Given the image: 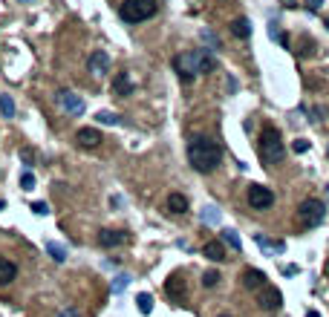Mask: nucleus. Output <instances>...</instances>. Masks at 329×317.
Returning a JSON list of instances; mask_svg holds the SVG:
<instances>
[{
	"label": "nucleus",
	"mask_w": 329,
	"mask_h": 317,
	"mask_svg": "<svg viewBox=\"0 0 329 317\" xmlns=\"http://www.w3.org/2000/svg\"><path fill=\"white\" fill-rule=\"evenodd\" d=\"M173 69H176V75H179V81H182V84H191L199 72H211V69H217V58H214V55H208L205 49L182 52V55H176V58H173Z\"/></svg>",
	"instance_id": "obj_2"
},
{
	"label": "nucleus",
	"mask_w": 329,
	"mask_h": 317,
	"mask_svg": "<svg viewBox=\"0 0 329 317\" xmlns=\"http://www.w3.org/2000/svg\"><path fill=\"white\" fill-rule=\"evenodd\" d=\"M257 153L266 164H280L283 156H286V144H283V136L280 130L271 124H266L260 130V144H257Z\"/></svg>",
	"instance_id": "obj_3"
},
{
	"label": "nucleus",
	"mask_w": 329,
	"mask_h": 317,
	"mask_svg": "<svg viewBox=\"0 0 329 317\" xmlns=\"http://www.w3.org/2000/svg\"><path fill=\"white\" fill-rule=\"evenodd\" d=\"M32 211L38 217H46V214H49V205H46V202H32Z\"/></svg>",
	"instance_id": "obj_28"
},
{
	"label": "nucleus",
	"mask_w": 329,
	"mask_h": 317,
	"mask_svg": "<svg viewBox=\"0 0 329 317\" xmlns=\"http://www.w3.org/2000/svg\"><path fill=\"white\" fill-rule=\"evenodd\" d=\"M75 141L81 144V147H99L101 144V133L96 127H81L78 133H75Z\"/></svg>",
	"instance_id": "obj_11"
},
{
	"label": "nucleus",
	"mask_w": 329,
	"mask_h": 317,
	"mask_svg": "<svg viewBox=\"0 0 329 317\" xmlns=\"http://www.w3.org/2000/svg\"><path fill=\"white\" fill-rule=\"evenodd\" d=\"M292 150H295V153H306V150H309V141H306V139H295Z\"/></svg>",
	"instance_id": "obj_29"
},
{
	"label": "nucleus",
	"mask_w": 329,
	"mask_h": 317,
	"mask_svg": "<svg viewBox=\"0 0 329 317\" xmlns=\"http://www.w3.org/2000/svg\"><path fill=\"white\" fill-rule=\"evenodd\" d=\"M220 158H223V150H220V144H217L214 139H208V136H194V139L188 141V161H191V167H194L197 173H211V170H217Z\"/></svg>",
	"instance_id": "obj_1"
},
{
	"label": "nucleus",
	"mask_w": 329,
	"mask_h": 317,
	"mask_svg": "<svg viewBox=\"0 0 329 317\" xmlns=\"http://www.w3.org/2000/svg\"><path fill=\"white\" fill-rule=\"evenodd\" d=\"M167 211L170 214H188V196L185 193H170L167 196Z\"/></svg>",
	"instance_id": "obj_17"
},
{
	"label": "nucleus",
	"mask_w": 329,
	"mask_h": 317,
	"mask_svg": "<svg viewBox=\"0 0 329 317\" xmlns=\"http://www.w3.org/2000/svg\"><path fill=\"white\" fill-rule=\"evenodd\" d=\"M136 303H139V312H142V315H150V312H153V297H150V294H139Z\"/></svg>",
	"instance_id": "obj_21"
},
{
	"label": "nucleus",
	"mask_w": 329,
	"mask_h": 317,
	"mask_svg": "<svg viewBox=\"0 0 329 317\" xmlns=\"http://www.w3.org/2000/svg\"><path fill=\"white\" fill-rule=\"evenodd\" d=\"M202 254H205L211 262H223V259H226V245H223L220 239H211V242L202 245Z\"/></svg>",
	"instance_id": "obj_13"
},
{
	"label": "nucleus",
	"mask_w": 329,
	"mask_h": 317,
	"mask_svg": "<svg viewBox=\"0 0 329 317\" xmlns=\"http://www.w3.org/2000/svg\"><path fill=\"white\" fill-rule=\"evenodd\" d=\"M127 285H130V274H119V277L113 280V285H110V288H113V294H122Z\"/></svg>",
	"instance_id": "obj_23"
},
{
	"label": "nucleus",
	"mask_w": 329,
	"mask_h": 317,
	"mask_svg": "<svg viewBox=\"0 0 329 317\" xmlns=\"http://www.w3.org/2000/svg\"><path fill=\"white\" fill-rule=\"evenodd\" d=\"M3 208H6V202H3V199H0V211H3Z\"/></svg>",
	"instance_id": "obj_33"
},
{
	"label": "nucleus",
	"mask_w": 329,
	"mask_h": 317,
	"mask_svg": "<svg viewBox=\"0 0 329 317\" xmlns=\"http://www.w3.org/2000/svg\"><path fill=\"white\" fill-rule=\"evenodd\" d=\"M21 188H23V190H32L35 188V173H32V170H23V176H21Z\"/></svg>",
	"instance_id": "obj_26"
},
{
	"label": "nucleus",
	"mask_w": 329,
	"mask_h": 317,
	"mask_svg": "<svg viewBox=\"0 0 329 317\" xmlns=\"http://www.w3.org/2000/svg\"><path fill=\"white\" fill-rule=\"evenodd\" d=\"M223 242H226V245H231L234 251H240V237H237L231 228H226V231H223Z\"/></svg>",
	"instance_id": "obj_24"
},
{
	"label": "nucleus",
	"mask_w": 329,
	"mask_h": 317,
	"mask_svg": "<svg viewBox=\"0 0 329 317\" xmlns=\"http://www.w3.org/2000/svg\"><path fill=\"white\" fill-rule=\"evenodd\" d=\"M327 29H329V20H327Z\"/></svg>",
	"instance_id": "obj_38"
},
{
	"label": "nucleus",
	"mask_w": 329,
	"mask_h": 317,
	"mask_svg": "<svg viewBox=\"0 0 329 317\" xmlns=\"http://www.w3.org/2000/svg\"><path fill=\"white\" fill-rule=\"evenodd\" d=\"M130 242V234L127 231H113V228H104L99 234V245L101 248H116V245H124Z\"/></svg>",
	"instance_id": "obj_9"
},
{
	"label": "nucleus",
	"mask_w": 329,
	"mask_h": 317,
	"mask_svg": "<svg viewBox=\"0 0 329 317\" xmlns=\"http://www.w3.org/2000/svg\"><path fill=\"white\" fill-rule=\"evenodd\" d=\"M23 3H32V0H23Z\"/></svg>",
	"instance_id": "obj_37"
},
{
	"label": "nucleus",
	"mask_w": 329,
	"mask_h": 317,
	"mask_svg": "<svg viewBox=\"0 0 329 317\" xmlns=\"http://www.w3.org/2000/svg\"><path fill=\"white\" fill-rule=\"evenodd\" d=\"M156 9H159L156 0H124L119 15L124 23H142V20H150L156 15Z\"/></svg>",
	"instance_id": "obj_4"
},
{
	"label": "nucleus",
	"mask_w": 329,
	"mask_h": 317,
	"mask_svg": "<svg viewBox=\"0 0 329 317\" xmlns=\"http://www.w3.org/2000/svg\"><path fill=\"white\" fill-rule=\"evenodd\" d=\"M46 254H49L55 262H64L66 259V248L64 245H58V242H46Z\"/></svg>",
	"instance_id": "obj_19"
},
{
	"label": "nucleus",
	"mask_w": 329,
	"mask_h": 317,
	"mask_svg": "<svg viewBox=\"0 0 329 317\" xmlns=\"http://www.w3.org/2000/svg\"><path fill=\"white\" fill-rule=\"evenodd\" d=\"M306 317H321V312H315V309H312V312H306Z\"/></svg>",
	"instance_id": "obj_32"
},
{
	"label": "nucleus",
	"mask_w": 329,
	"mask_h": 317,
	"mask_svg": "<svg viewBox=\"0 0 329 317\" xmlns=\"http://www.w3.org/2000/svg\"><path fill=\"white\" fill-rule=\"evenodd\" d=\"M321 3H324V0H309V3H306V6H309V9H312V12H321Z\"/></svg>",
	"instance_id": "obj_30"
},
{
	"label": "nucleus",
	"mask_w": 329,
	"mask_h": 317,
	"mask_svg": "<svg viewBox=\"0 0 329 317\" xmlns=\"http://www.w3.org/2000/svg\"><path fill=\"white\" fill-rule=\"evenodd\" d=\"M133 90H136V84L130 81V75H127V72H116V75H113V95L124 98V95H130Z\"/></svg>",
	"instance_id": "obj_12"
},
{
	"label": "nucleus",
	"mask_w": 329,
	"mask_h": 317,
	"mask_svg": "<svg viewBox=\"0 0 329 317\" xmlns=\"http://www.w3.org/2000/svg\"><path fill=\"white\" fill-rule=\"evenodd\" d=\"M18 277V265L6 257H0V285H9L12 280Z\"/></svg>",
	"instance_id": "obj_16"
},
{
	"label": "nucleus",
	"mask_w": 329,
	"mask_h": 317,
	"mask_svg": "<svg viewBox=\"0 0 329 317\" xmlns=\"http://www.w3.org/2000/svg\"><path fill=\"white\" fill-rule=\"evenodd\" d=\"M0 113H3V119H12V116H15V101H12V95H0Z\"/></svg>",
	"instance_id": "obj_20"
},
{
	"label": "nucleus",
	"mask_w": 329,
	"mask_h": 317,
	"mask_svg": "<svg viewBox=\"0 0 329 317\" xmlns=\"http://www.w3.org/2000/svg\"><path fill=\"white\" fill-rule=\"evenodd\" d=\"M96 119H99L101 124H122V116L119 113H110V110H101Z\"/></svg>",
	"instance_id": "obj_22"
},
{
	"label": "nucleus",
	"mask_w": 329,
	"mask_h": 317,
	"mask_svg": "<svg viewBox=\"0 0 329 317\" xmlns=\"http://www.w3.org/2000/svg\"><path fill=\"white\" fill-rule=\"evenodd\" d=\"M217 283H220V271H205V274H202V285H205V288H214Z\"/></svg>",
	"instance_id": "obj_25"
},
{
	"label": "nucleus",
	"mask_w": 329,
	"mask_h": 317,
	"mask_svg": "<svg viewBox=\"0 0 329 317\" xmlns=\"http://www.w3.org/2000/svg\"><path fill=\"white\" fill-rule=\"evenodd\" d=\"M327 153H329V150H327Z\"/></svg>",
	"instance_id": "obj_40"
},
{
	"label": "nucleus",
	"mask_w": 329,
	"mask_h": 317,
	"mask_svg": "<svg viewBox=\"0 0 329 317\" xmlns=\"http://www.w3.org/2000/svg\"><path fill=\"white\" fill-rule=\"evenodd\" d=\"M297 217H300L303 225L315 228V225H321L324 217H327V205H324L321 199H303V202H300V208H297Z\"/></svg>",
	"instance_id": "obj_5"
},
{
	"label": "nucleus",
	"mask_w": 329,
	"mask_h": 317,
	"mask_svg": "<svg viewBox=\"0 0 329 317\" xmlns=\"http://www.w3.org/2000/svg\"><path fill=\"white\" fill-rule=\"evenodd\" d=\"M55 101H58V107H61L64 113H69V116H81V113H84V101H81L75 93L61 90V93L55 95Z\"/></svg>",
	"instance_id": "obj_8"
},
{
	"label": "nucleus",
	"mask_w": 329,
	"mask_h": 317,
	"mask_svg": "<svg viewBox=\"0 0 329 317\" xmlns=\"http://www.w3.org/2000/svg\"><path fill=\"white\" fill-rule=\"evenodd\" d=\"M21 158L26 161V167H32V164H35V150H32V147H23V150H21Z\"/></svg>",
	"instance_id": "obj_27"
},
{
	"label": "nucleus",
	"mask_w": 329,
	"mask_h": 317,
	"mask_svg": "<svg viewBox=\"0 0 329 317\" xmlns=\"http://www.w3.org/2000/svg\"><path fill=\"white\" fill-rule=\"evenodd\" d=\"M220 317H231V315H220Z\"/></svg>",
	"instance_id": "obj_36"
},
{
	"label": "nucleus",
	"mask_w": 329,
	"mask_h": 317,
	"mask_svg": "<svg viewBox=\"0 0 329 317\" xmlns=\"http://www.w3.org/2000/svg\"><path fill=\"white\" fill-rule=\"evenodd\" d=\"M257 303H260V309H266V312H277L283 306V294H280V288L266 283L257 288Z\"/></svg>",
	"instance_id": "obj_6"
},
{
	"label": "nucleus",
	"mask_w": 329,
	"mask_h": 317,
	"mask_svg": "<svg viewBox=\"0 0 329 317\" xmlns=\"http://www.w3.org/2000/svg\"><path fill=\"white\" fill-rule=\"evenodd\" d=\"M87 66H90V72H93L96 78H104V75L110 72V55L101 52V49H96V52L90 55V63H87Z\"/></svg>",
	"instance_id": "obj_10"
},
{
	"label": "nucleus",
	"mask_w": 329,
	"mask_h": 317,
	"mask_svg": "<svg viewBox=\"0 0 329 317\" xmlns=\"http://www.w3.org/2000/svg\"><path fill=\"white\" fill-rule=\"evenodd\" d=\"M231 32H234V35H237V38H243V40H246V38H248V35H251V23H248V20H246V18H237V20H234V23H231Z\"/></svg>",
	"instance_id": "obj_18"
},
{
	"label": "nucleus",
	"mask_w": 329,
	"mask_h": 317,
	"mask_svg": "<svg viewBox=\"0 0 329 317\" xmlns=\"http://www.w3.org/2000/svg\"><path fill=\"white\" fill-rule=\"evenodd\" d=\"M243 285H246V288H251V291H257L260 285H266V274H263V271H257V268H246V274H243Z\"/></svg>",
	"instance_id": "obj_14"
},
{
	"label": "nucleus",
	"mask_w": 329,
	"mask_h": 317,
	"mask_svg": "<svg viewBox=\"0 0 329 317\" xmlns=\"http://www.w3.org/2000/svg\"><path fill=\"white\" fill-rule=\"evenodd\" d=\"M327 271H329V259H327Z\"/></svg>",
	"instance_id": "obj_35"
},
{
	"label": "nucleus",
	"mask_w": 329,
	"mask_h": 317,
	"mask_svg": "<svg viewBox=\"0 0 329 317\" xmlns=\"http://www.w3.org/2000/svg\"><path fill=\"white\" fill-rule=\"evenodd\" d=\"M286 6H295V3H292V0H286Z\"/></svg>",
	"instance_id": "obj_34"
},
{
	"label": "nucleus",
	"mask_w": 329,
	"mask_h": 317,
	"mask_svg": "<svg viewBox=\"0 0 329 317\" xmlns=\"http://www.w3.org/2000/svg\"><path fill=\"white\" fill-rule=\"evenodd\" d=\"M61 317H81V315H78L75 309H64V312H61Z\"/></svg>",
	"instance_id": "obj_31"
},
{
	"label": "nucleus",
	"mask_w": 329,
	"mask_h": 317,
	"mask_svg": "<svg viewBox=\"0 0 329 317\" xmlns=\"http://www.w3.org/2000/svg\"><path fill=\"white\" fill-rule=\"evenodd\" d=\"M164 291L170 294V300H182V297H185V280H182L179 274H173V277L164 283Z\"/></svg>",
	"instance_id": "obj_15"
},
{
	"label": "nucleus",
	"mask_w": 329,
	"mask_h": 317,
	"mask_svg": "<svg viewBox=\"0 0 329 317\" xmlns=\"http://www.w3.org/2000/svg\"><path fill=\"white\" fill-rule=\"evenodd\" d=\"M248 205H251L254 211H266V208L274 205V193L266 188V185H251V188H248Z\"/></svg>",
	"instance_id": "obj_7"
},
{
	"label": "nucleus",
	"mask_w": 329,
	"mask_h": 317,
	"mask_svg": "<svg viewBox=\"0 0 329 317\" xmlns=\"http://www.w3.org/2000/svg\"><path fill=\"white\" fill-rule=\"evenodd\" d=\"M327 196H329V188H327Z\"/></svg>",
	"instance_id": "obj_39"
}]
</instances>
